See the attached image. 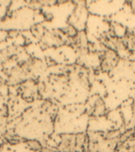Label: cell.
<instances>
[{"label":"cell","instance_id":"1","mask_svg":"<svg viewBox=\"0 0 135 152\" xmlns=\"http://www.w3.org/2000/svg\"><path fill=\"white\" fill-rule=\"evenodd\" d=\"M118 61H119V56L118 52L115 50L106 48L103 52L101 64H100L102 71L104 72H108L113 70L118 64Z\"/></svg>","mask_w":135,"mask_h":152},{"label":"cell","instance_id":"2","mask_svg":"<svg viewBox=\"0 0 135 152\" xmlns=\"http://www.w3.org/2000/svg\"><path fill=\"white\" fill-rule=\"evenodd\" d=\"M59 152H76V135L63 134L61 135V141L58 146Z\"/></svg>","mask_w":135,"mask_h":152},{"label":"cell","instance_id":"3","mask_svg":"<svg viewBox=\"0 0 135 152\" xmlns=\"http://www.w3.org/2000/svg\"><path fill=\"white\" fill-rule=\"evenodd\" d=\"M124 45L128 49V51L135 52V34L131 33H126L122 38Z\"/></svg>","mask_w":135,"mask_h":152},{"label":"cell","instance_id":"4","mask_svg":"<svg viewBox=\"0 0 135 152\" xmlns=\"http://www.w3.org/2000/svg\"><path fill=\"white\" fill-rule=\"evenodd\" d=\"M105 104L104 101L101 98H99L96 101L93 106V114L96 116H102L105 113Z\"/></svg>","mask_w":135,"mask_h":152},{"label":"cell","instance_id":"5","mask_svg":"<svg viewBox=\"0 0 135 152\" xmlns=\"http://www.w3.org/2000/svg\"><path fill=\"white\" fill-rule=\"evenodd\" d=\"M88 138L87 135L85 133H78L76 135V145H77V150L83 149L85 148L86 145V141Z\"/></svg>","mask_w":135,"mask_h":152},{"label":"cell","instance_id":"6","mask_svg":"<svg viewBox=\"0 0 135 152\" xmlns=\"http://www.w3.org/2000/svg\"><path fill=\"white\" fill-rule=\"evenodd\" d=\"M62 33L64 34H66L67 37H69L70 38H74L76 36L78 35V31L77 30V28L73 26V25H69L68 26H66V28H63L62 30Z\"/></svg>","mask_w":135,"mask_h":152},{"label":"cell","instance_id":"7","mask_svg":"<svg viewBox=\"0 0 135 152\" xmlns=\"http://www.w3.org/2000/svg\"><path fill=\"white\" fill-rule=\"evenodd\" d=\"M27 145L33 151L39 152L42 151V145L37 140H29L27 142Z\"/></svg>","mask_w":135,"mask_h":152},{"label":"cell","instance_id":"8","mask_svg":"<svg viewBox=\"0 0 135 152\" xmlns=\"http://www.w3.org/2000/svg\"><path fill=\"white\" fill-rule=\"evenodd\" d=\"M129 152H135V145H132L129 148Z\"/></svg>","mask_w":135,"mask_h":152},{"label":"cell","instance_id":"9","mask_svg":"<svg viewBox=\"0 0 135 152\" xmlns=\"http://www.w3.org/2000/svg\"><path fill=\"white\" fill-rule=\"evenodd\" d=\"M132 7H133V8H134V10H135V2H133Z\"/></svg>","mask_w":135,"mask_h":152}]
</instances>
